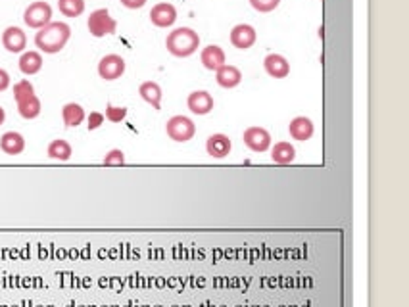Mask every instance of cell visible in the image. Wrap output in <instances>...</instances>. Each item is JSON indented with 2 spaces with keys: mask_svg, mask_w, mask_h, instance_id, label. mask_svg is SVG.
I'll return each mask as SVG.
<instances>
[{
  "mask_svg": "<svg viewBox=\"0 0 409 307\" xmlns=\"http://www.w3.org/2000/svg\"><path fill=\"white\" fill-rule=\"evenodd\" d=\"M242 140L250 152L254 154H265L269 152L271 148V135L269 130L263 129V127H248L244 133H242Z\"/></svg>",
  "mask_w": 409,
  "mask_h": 307,
  "instance_id": "obj_6",
  "label": "cell"
},
{
  "mask_svg": "<svg viewBox=\"0 0 409 307\" xmlns=\"http://www.w3.org/2000/svg\"><path fill=\"white\" fill-rule=\"evenodd\" d=\"M216 81L221 89L231 91V89H235V87H239L242 83V71L237 66L225 63L223 68H219L216 71Z\"/></svg>",
  "mask_w": 409,
  "mask_h": 307,
  "instance_id": "obj_16",
  "label": "cell"
},
{
  "mask_svg": "<svg viewBox=\"0 0 409 307\" xmlns=\"http://www.w3.org/2000/svg\"><path fill=\"white\" fill-rule=\"evenodd\" d=\"M24 22L31 29H43L45 25L52 22V6L45 0L31 2L29 6L25 8Z\"/></svg>",
  "mask_w": 409,
  "mask_h": 307,
  "instance_id": "obj_5",
  "label": "cell"
},
{
  "mask_svg": "<svg viewBox=\"0 0 409 307\" xmlns=\"http://www.w3.org/2000/svg\"><path fill=\"white\" fill-rule=\"evenodd\" d=\"M104 117H106L110 123H121L125 117H127V107L112 106V104H108V106H106V112H104Z\"/></svg>",
  "mask_w": 409,
  "mask_h": 307,
  "instance_id": "obj_26",
  "label": "cell"
},
{
  "mask_svg": "<svg viewBox=\"0 0 409 307\" xmlns=\"http://www.w3.org/2000/svg\"><path fill=\"white\" fill-rule=\"evenodd\" d=\"M231 45L239 50H248L255 45L258 40V33L255 29L250 25V23H239L235 25L231 29Z\"/></svg>",
  "mask_w": 409,
  "mask_h": 307,
  "instance_id": "obj_9",
  "label": "cell"
},
{
  "mask_svg": "<svg viewBox=\"0 0 409 307\" xmlns=\"http://www.w3.org/2000/svg\"><path fill=\"white\" fill-rule=\"evenodd\" d=\"M104 165H124L125 163V154L124 150H119V148H114V150H110L106 156H104V160H102Z\"/></svg>",
  "mask_w": 409,
  "mask_h": 307,
  "instance_id": "obj_28",
  "label": "cell"
},
{
  "mask_svg": "<svg viewBox=\"0 0 409 307\" xmlns=\"http://www.w3.org/2000/svg\"><path fill=\"white\" fill-rule=\"evenodd\" d=\"M71 38V27L64 22H50L35 35V46L45 54H58Z\"/></svg>",
  "mask_w": 409,
  "mask_h": 307,
  "instance_id": "obj_1",
  "label": "cell"
},
{
  "mask_svg": "<svg viewBox=\"0 0 409 307\" xmlns=\"http://www.w3.org/2000/svg\"><path fill=\"white\" fill-rule=\"evenodd\" d=\"M271 150V160L277 165H290L296 160V148L286 140H281L277 144H273Z\"/></svg>",
  "mask_w": 409,
  "mask_h": 307,
  "instance_id": "obj_19",
  "label": "cell"
},
{
  "mask_svg": "<svg viewBox=\"0 0 409 307\" xmlns=\"http://www.w3.org/2000/svg\"><path fill=\"white\" fill-rule=\"evenodd\" d=\"M125 8H129V10H140V8L147 4L148 0H119Z\"/></svg>",
  "mask_w": 409,
  "mask_h": 307,
  "instance_id": "obj_30",
  "label": "cell"
},
{
  "mask_svg": "<svg viewBox=\"0 0 409 307\" xmlns=\"http://www.w3.org/2000/svg\"><path fill=\"white\" fill-rule=\"evenodd\" d=\"M2 46L12 54L25 52V46H27V35L24 29H20L16 25L6 27L2 33Z\"/></svg>",
  "mask_w": 409,
  "mask_h": 307,
  "instance_id": "obj_11",
  "label": "cell"
},
{
  "mask_svg": "<svg viewBox=\"0 0 409 307\" xmlns=\"http://www.w3.org/2000/svg\"><path fill=\"white\" fill-rule=\"evenodd\" d=\"M263 69L273 79H285L290 73V63L281 54H267L263 60Z\"/></svg>",
  "mask_w": 409,
  "mask_h": 307,
  "instance_id": "obj_14",
  "label": "cell"
},
{
  "mask_svg": "<svg viewBox=\"0 0 409 307\" xmlns=\"http://www.w3.org/2000/svg\"><path fill=\"white\" fill-rule=\"evenodd\" d=\"M0 150L8 156H20L25 150V138L17 130H8L0 137Z\"/></svg>",
  "mask_w": 409,
  "mask_h": 307,
  "instance_id": "obj_17",
  "label": "cell"
},
{
  "mask_svg": "<svg viewBox=\"0 0 409 307\" xmlns=\"http://www.w3.org/2000/svg\"><path fill=\"white\" fill-rule=\"evenodd\" d=\"M150 22L160 29H168L177 22V8L171 2H160L150 10Z\"/></svg>",
  "mask_w": 409,
  "mask_h": 307,
  "instance_id": "obj_8",
  "label": "cell"
},
{
  "mask_svg": "<svg viewBox=\"0 0 409 307\" xmlns=\"http://www.w3.org/2000/svg\"><path fill=\"white\" fill-rule=\"evenodd\" d=\"M200 46V35L193 27H179L165 38V48L175 58H188Z\"/></svg>",
  "mask_w": 409,
  "mask_h": 307,
  "instance_id": "obj_2",
  "label": "cell"
},
{
  "mask_svg": "<svg viewBox=\"0 0 409 307\" xmlns=\"http://www.w3.org/2000/svg\"><path fill=\"white\" fill-rule=\"evenodd\" d=\"M87 119L85 110L77 102H68L66 106L62 107V121L68 129H73V127H79L81 123Z\"/></svg>",
  "mask_w": 409,
  "mask_h": 307,
  "instance_id": "obj_21",
  "label": "cell"
},
{
  "mask_svg": "<svg viewBox=\"0 0 409 307\" xmlns=\"http://www.w3.org/2000/svg\"><path fill=\"white\" fill-rule=\"evenodd\" d=\"M6 121V112H4V107L0 106V125Z\"/></svg>",
  "mask_w": 409,
  "mask_h": 307,
  "instance_id": "obj_32",
  "label": "cell"
},
{
  "mask_svg": "<svg viewBox=\"0 0 409 307\" xmlns=\"http://www.w3.org/2000/svg\"><path fill=\"white\" fill-rule=\"evenodd\" d=\"M186 106L194 115H208L214 110V96L208 91H194L188 94Z\"/></svg>",
  "mask_w": 409,
  "mask_h": 307,
  "instance_id": "obj_13",
  "label": "cell"
},
{
  "mask_svg": "<svg viewBox=\"0 0 409 307\" xmlns=\"http://www.w3.org/2000/svg\"><path fill=\"white\" fill-rule=\"evenodd\" d=\"M165 135L173 142H188L196 135V123L186 115H173L165 123Z\"/></svg>",
  "mask_w": 409,
  "mask_h": 307,
  "instance_id": "obj_4",
  "label": "cell"
},
{
  "mask_svg": "<svg viewBox=\"0 0 409 307\" xmlns=\"http://www.w3.org/2000/svg\"><path fill=\"white\" fill-rule=\"evenodd\" d=\"M10 87V75L6 69L0 68V92H4Z\"/></svg>",
  "mask_w": 409,
  "mask_h": 307,
  "instance_id": "obj_31",
  "label": "cell"
},
{
  "mask_svg": "<svg viewBox=\"0 0 409 307\" xmlns=\"http://www.w3.org/2000/svg\"><path fill=\"white\" fill-rule=\"evenodd\" d=\"M47 156L54 161H68L73 156V148L68 140L64 138H56L47 146Z\"/></svg>",
  "mask_w": 409,
  "mask_h": 307,
  "instance_id": "obj_22",
  "label": "cell"
},
{
  "mask_svg": "<svg viewBox=\"0 0 409 307\" xmlns=\"http://www.w3.org/2000/svg\"><path fill=\"white\" fill-rule=\"evenodd\" d=\"M87 29L89 33L96 38L108 37V35H114L117 29V22L110 15L108 8H98L94 10L93 14L89 15L87 20Z\"/></svg>",
  "mask_w": 409,
  "mask_h": 307,
  "instance_id": "obj_3",
  "label": "cell"
},
{
  "mask_svg": "<svg viewBox=\"0 0 409 307\" xmlns=\"http://www.w3.org/2000/svg\"><path fill=\"white\" fill-rule=\"evenodd\" d=\"M125 69H127V63H125V60L119 54H106L98 61V75L104 81H116V79L124 75Z\"/></svg>",
  "mask_w": 409,
  "mask_h": 307,
  "instance_id": "obj_7",
  "label": "cell"
},
{
  "mask_svg": "<svg viewBox=\"0 0 409 307\" xmlns=\"http://www.w3.org/2000/svg\"><path fill=\"white\" fill-rule=\"evenodd\" d=\"M140 98L144 100L147 104H150V107L154 110H160L162 107V87L156 83V81H144V83L139 87Z\"/></svg>",
  "mask_w": 409,
  "mask_h": 307,
  "instance_id": "obj_20",
  "label": "cell"
},
{
  "mask_svg": "<svg viewBox=\"0 0 409 307\" xmlns=\"http://www.w3.org/2000/svg\"><path fill=\"white\" fill-rule=\"evenodd\" d=\"M58 10L66 17H79L85 12V0H58Z\"/></svg>",
  "mask_w": 409,
  "mask_h": 307,
  "instance_id": "obj_24",
  "label": "cell"
},
{
  "mask_svg": "<svg viewBox=\"0 0 409 307\" xmlns=\"http://www.w3.org/2000/svg\"><path fill=\"white\" fill-rule=\"evenodd\" d=\"M313 133H315V125L306 115H298V117H294L292 121L288 123V135L294 140L306 142V140L313 137Z\"/></svg>",
  "mask_w": 409,
  "mask_h": 307,
  "instance_id": "obj_12",
  "label": "cell"
},
{
  "mask_svg": "<svg viewBox=\"0 0 409 307\" xmlns=\"http://www.w3.org/2000/svg\"><path fill=\"white\" fill-rule=\"evenodd\" d=\"M104 119H106V117H104V114H101V112H91L89 117H87V129L89 130L101 129Z\"/></svg>",
  "mask_w": 409,
  "mask_h": 307,
  "instance_id": "obj_29",
  "label": "cell"
},
{
  "mask_svg": "<svg viewBox=\"0 0 409 307\" xmlns=\"http://www.w3.org/2000/svg\"><path fill=\"white\" fill-rule=\"evenodd\" d=\"M202 66L209 71H217L219 68H223L227 63V56H225L223 48L217 45H209L206 48H202L200 52Z\"/></svg>",
  "mask_w": 409,
  "mask_h": 307,
  "instance_id": "obj_15",
  "label": "cell"
},
{
  "mask_svg": "<svg viewBox=\"0 0 409 307\" xmlns=\"http://www.w3.org/2000/svg\"><path fill=\"white\" fill-rule=\"evenodd\" d=\"M33 94H35V87H33L31 81L22 79V81H17V83L14 84V100H16V104L17 102H22V100L29 98Z\"/></svg>",
  "mask_w": 409,
  "mask_h": 307,
  "instance_id": "obj_25",
  "label": "cell"
},
{
  "mask_svg": "<svg viewBox=\"0 0 409 307\" xmlns=\"http://www.w3.org/2000/svg\"><path fill=\"white\" fill-rule=\"evenodd\" d=\"M232 150V140L223 133H216V135H209L206 140V152L209 158L214 160H225Z\"/></svg>",
  "mask_w": 409,
  "mask_h": 307,
  "instance_id": "obj_10",
  "label": "cell"
},
{
  "mask_svg": "<svg viewBox=\"0 0 409 307\" xmlns=\"http://www.w3.org/2000/svg\"><path fill=\"white\" fill-rule=\"evenodd\" d=\"M17 66H20V71H22L24 75H37L40 69H43V56H40V52H37V50L22 52V58L17 61Z\"/></svg>",
  "mask_w": 409,
  "mask_h": 307,
  "instance_id": "obj_18",
  "label": "cell"
},
{
  "mask_svg": "<svg viewBox=\"0 0 409 307\" xmlns=\"http://www.w3.org/2000/svg\"><path fill=\"white\" fill-rule=\"evenodd\" d=\"M40 110H43V104H40V100L37 94H33L29 98L17 102V112H20V115H22L24 119H27V121L37 119L40 115Z\"/></svg>",
  "mask_w": 409,
  "mask_h": 307,
  "instance_id": "obj_23",
  "label": "cell"
},
{
  "mask_svg": "<svg viewBox=\"0 0 409 307\" xmlns=\"http://www.w3.org/2000/svg\"><path fill=\"white\" fill-rule=\"evenodd\" d=\"M281 4V0H250V6L260 14H269Z\"/></svg>",
  "mask_w": 409,
  "mask_h": 307,
  "instance_id": "obj_27",
  "label": "cell"
}]
</instances>
